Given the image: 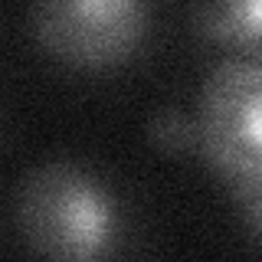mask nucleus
Instances as JSON below:
<instances>
[{
  "mask_svg": "<svg viewBox=\"0 0 262 262\" xmlns=\"http://www.w3.org/2000/svg\"><path fill=\"white\" fill-rule=\"evenodd\" d=\"M147 0H33V36L69 69H112L144 46Z\"/></svg>",
  "mask_w": 262,
  "mask_h": 262,
  "instance_id": "nucleus-3",
  "label": "nucleus"
},
{
  "mask_svg": "<svg viewBox=\"0 0 262 262\" xmlns=\"http://www.w3.org/2000/svg\"><path fill=\"white\" fill-rule=\"evenodd\" d=\"M193 23L213 46L262 62V0H200Z\"/></svg>",
  "mask_w": 262,
  "mask_h": 262,
  "instance_id": "nucleus-4",
  "label": "nucleus"
},
{
  "mask_svg": "<svg viewBox=\"0 0 262 262\" xmlns=\"http://www.w3.org/2000/svg\"><path fill=\"white\" fill-rule=\"evenodd\" d=\"M151 141L167 151H184V147H196V131L193 121H187L180 112H164L151 125Z\"/></svg>",
  "mask_w": 262,
  "mask_h": 262,
  "instance_id": "nucleus-5",
  "label": "nucleus"
},
{
  "mask_svg": "<svg viewBox=\"0 0 262 262\" xmlns=\"http://www.w3.org/2000/svg\"><path fill=\"white\" fill-rule=\"evenodd\" d=\"M233 200H236V207L243 213L246 226L262 239V193H236Z\"/></svg>",
  "mask_w": 262,
  "mask_h": 262,
  "instance_id": "nucleus-6",
  "label": "nucleus"
},
{
  "mask_svg": "<svg viewBox=\"0 0 262 262\" xmlns=\"http://www.w3.org/2000/svg\"><path fill=\"white\" fill-rule=\"evenodd\" d=\"M196 151L229 193H262V62L229 56L196 102Z\"/></svg>",
  "mask_w": 262,
  "mask_h": 262,
  "instance_id": "nucleus-2",
  "label": "nucleus"
},
{
  "mask_svg": "<svg viewBox=\"0 0 262 262\" xmlns=\"http://www.w3.org/2000/svg\"><path fill=\"white\" fill-rule=\"evenodd\" d=\"M13 223L36 256L92 262L115 249L121 213L108 184L92 170L72 161H49L20 180Z\"/></svg>",
  "mask_w": 262,
  "mask_h": 262,
  "instance_id": "nucleus-1",
  "label": "nucleus"
}]
</instances>
